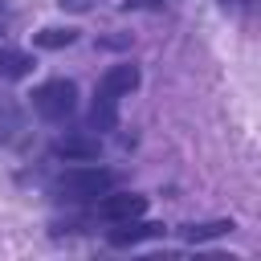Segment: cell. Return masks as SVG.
<instances>
[{
	"instance_id": "obj_1",
	"label": "cell",
	"mask_w": 261,
	"mask_h": 261,
	"mask_svg": "<svg viewBox=\"0 0 261 261\" xmlns=\"http://www.w3.org/2000/svg\"><path fill=\"white\" fill-rule=\"evenodd\" d=\"M110 188H114V171L94 167V163H73V167H65V171L49 184V196L69 200V204H90V200H98V196L110 192Z\"/></svg>"
},
{
	"instance_id": "obj_2",
	"label": "cell",
	"mask_w": 261,
	"mask_h": 261,
	"mask_svg": "<svg viewBox=\"0 0 261 261\" xmlns=\"http://www.w3.org/2000/svg\"><path fill=\"white\" fill-rule=\"evenodd\" d=\"M29 98H33V110H37L45 122H65V118L77 110V82H73V77H49V82H41Z\"/></svg>"
},
{
	"instance_id": "obj_3",
	"label": "cell",
	"mask_w": 261,
	"mask_h": 261,
	"mask_svg": "<svg viewBox=\"0 0 261 261\" xmlns=\"http://www.w3.org/2000/svg\"><path fill=\"white\" fill-rule=\"evenodd\" d=\"M143 212H147V196H139V192H114L110 188L94 200V216L106 224H122V220H135Z\"/></svg>"
},
{
	"instance_id": "obj_4",
	"label": "cell",
	"mask_w": 261,
	"mask_h": 261,
	"mask_svg": "<svg viewBox=\"0 0 261 261\" xmlns=\"http://www.w3.org/2000/svg\"><path fill=\"white\" fill-rule=\"evenodd\" d=\"M53 159H65V163H94L98 159V151H102V143L94 139V135H82V130H73V135H61V139H53Z\"/></svg>"
},
{
	"instance_id": "obj_5",
	"label": "cell",
	"mask_w": 261,
	"mask_h": 261,
	"mask_svg": "<svg viewBox=\"0 0 261 261\" xmlns=\"http://www.w3.org/2000/svg\"><path fill=\"white\" fill-rule=\"evenodd\" d=\"M167 228L163 224H155V220H122L118 228H110V245L114 249H126V245H139V241H155V237H163Z\"/></svg>"
},
{
	"instance_id": "obj_6",
	"label": "cell",
	"mask_w": 261,
	"mask_h": 261,
	"mask_svg": "<svg viewBox=\"0 0 261 261\" xmlns=\"http://www.w3.org/2000/svg\"><path fill=\"white\" fill-rule=\"evenodd\" d=\"M90 126L98 130V135H106V130H114L118 126V98L110 94V90H94V106H90Z\"/></svg>"
},
{
	"instance_id": "obj_7",
	"label": "cell",
	"mask_w": 261,
	"mask_h": 261,
	"mask_svg": "<svg viewBox=\"0 0 261 261\" xmlns=\"http://www.w3.org/2000/svg\"><path fill=\"white\" fill-rule=\"evenodd\" d=\"M102 90H110L114 98H122V94H130V90H139V65H130V61H118V65H110L106 73H102V82H98Z\"/></svg>"
},
{
	"instance_id": "obj_8",
	"label": "cell",
	"mask_w": 261,
	"mask_h": 261,
	"mask_svg": "<svg viewBox=\"0 0 261 261\" xmlns=\"http://www.w3.org/2000/svg\"><path fill=\"white\" fill-rule=\"evenodd\" d=\"M33 65H37V61H33L29 53H20V49H4V45H0V77H4V82H20V77H29Z\"/></svg>"
},
{
	"instance_id": "obj_9",
	"label": "cell",
	"mask_w": 261,
	"mask_h": 261,
	"mask_svg": "<svg viewBox=\"0 0 261 261\" xmlns=\"http://www.w3.org/2000/svg\"><path fill=\"white\" fill-rule=\"evenodd\" d=\"M33 41H37L41 49H65V45L77 41V29H73V24H49V29L33 33Z\"/></svg>"
},
{
	"instance_id": "obj_10",
	"label": "cell",
	"mask_w": 261,
	"mask_h": 261,
	"mask_svg": "<svg viewBox=\"0 0 261 261\" xmlns=\"http://www.w3.org/2000/svg\"><path fill=\"white\" fill-rule=\"evenodd\" d=\"M237 224L232 220H208V224H188L184 228V241L188 245H204V241H216V237H224V232H232Z\"/></svg>"
},
{
	"instance_id": "obj_11",
	"label": "cell",
	"mask_w": 261,
	"mask_h": 261,
	"mask_svg": "<svg viewBox=\"0 0 261 261\" xmlns=\"http://www.w3.org/2000/svg\"><path fill=\"white\" fill-rule=\"evenodd\" d=\"M16 130H20V110H16L12 102H0V147L12 143Z\"/></svg>"
}]
</instances>
